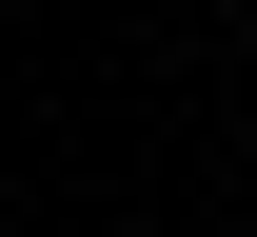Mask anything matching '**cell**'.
<instances>
[{"label":"cell","instance_id":"cell-1","mask_svg":"<svg viewBox=\"0 0 257 237\" xmlns=\"http://www.w3.org/2000/svg\"><path fill=\"white\" fill-rule=\"evenodd\" d=\"M237 20H257V0H237Z\"/></svg>","mask_w":257,"mask_h":237}]
</instances>
